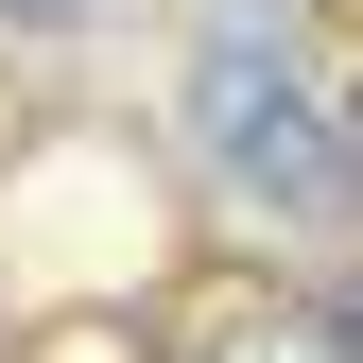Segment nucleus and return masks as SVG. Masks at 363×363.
I'll list each match as a JSON object with an SVG mask.
<instances>
[{"mask_svg":"<svg viewBox=\"0 0 363 363\" xmlns=\"http://www.w3.org/2000/svg\"><path fill=\"white\" fill-rule=\"evenodd\" d=\"M191 156H208L259 225H329V208H363V191H346V121L294 86L277 35H208V52H191Z\"/></svg>","mask_w":363,"mask_h":363,"instance_id":"obj_1","label":"nucleus"},{"mask_svg":"<svg viewBox=\"0 0 363 363\" xmlns=\"http://www.w3.org/2000/svg\"><path fill=\"white\" fill-rule=\"evenodd\" d=\"M156 346H173V363H346L329 294H277L259 259H208V277H173Z\"/></svg>","mask_w":363,"mask_h":363,"instance_id":"obj_2","label":"nucleus"},{"mask_svg":"<svg viewBox=\"0 0 363 363\" xmlns=\"http://www.w3.org/2000/svg\"><path fill=\"white\" fill-rule=\"evenodd\" d=\"M311 294H329V329H346V363H363V259H329Z\"/></svg>","mask_w":363,"mask_h":363,"instance_id":"obj_3","label":"nucleus"},{"mask_svg":"<svg viewBox=\"0 0 363 363\" xmlns=\"http://www.w3.org/2000/svg\"><path fill=\"white\" fill-rule=\"evenodd\" d=\"M0 18H18V35H69V18H86V0H0Z\"/></svg>","mask_w":363,"mask_h":363,"instance_id":"obj_4","label":"nucleus"},{"mask_svg":"<svg viewBox=\"0 0 363 363\" xmlns=\"http://www.w3.org/2000/svg\"><path fill=\"white\" fill-rule=\"evenodd\" d=\"M346 191H363V86H346Z\"/></svg>","mask_w":363,"mask_h":363,"instance_id":"obj_5","label":"nucleus"}]
</instances>
